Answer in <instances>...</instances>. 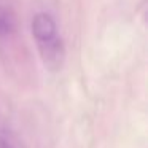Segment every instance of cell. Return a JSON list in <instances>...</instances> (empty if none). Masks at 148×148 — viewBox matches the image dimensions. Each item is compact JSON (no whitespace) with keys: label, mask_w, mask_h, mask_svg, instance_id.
Instances as JSON below:
<instances>
[{"label":"cell","mask_w":148,"mask_h":148,"mask_svg":"<svg viewBox=\"0 0 148 148\" xmlns=\"http://www.w3.org/2000/svg\"><path fill=\"white\" fill-rule=\"evenodd\" d=\"M30 29L43 64L49 70L61 69L65 58V48L58 32L54 18L46 11H40L32 18Z\"/></svg>","instance_id":"6da1fadb"},{"label":"cell","mask_w":148,"mask_h":148,"mask_svg":"<svg viewBox=\"0 0 148 148\" xmlns=\"http://www.w3.org/2000/svg\"><path fill=\"white\" fill-rule=\"evenodd\" d=\"M16 29L14 13L5 5H0V38H7Z\"/></svg>","instance_id":"7a4b0ae2"},{"label":"cell","mask_w":148,"mask_h":148,"mask_svg":"<svg viewBox=\"0 0 148 148\" xmlns=\"http://www.w3.org/2000/svg\"><path fill=\"white\" fill-rule=\"evenodd\" d=\"M0 148H16L11 135L3 129H0Z\"/></svg>","instance_id":"3957f363"}]
</instances>
